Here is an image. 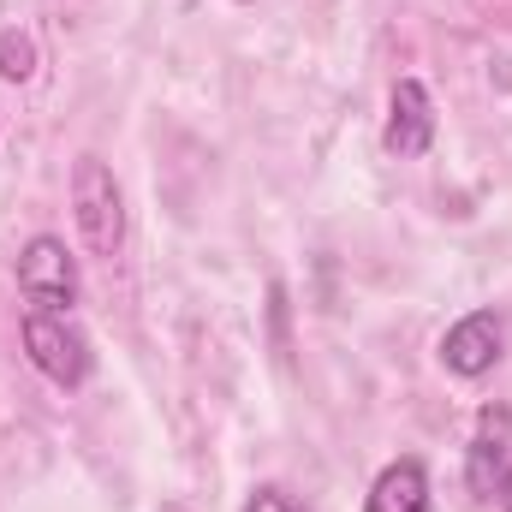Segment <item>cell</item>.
Here are the masks:
<instances>
[{
    "mask_svg": "<svg viewBox=\"0 0 512 512\" xmlns=\"http://www.w3.org/2000/svg\"><path fill=\"white\" fill-rule=\"evenodd\" d=\"M72 215H78V233H84L90 256H114L126 245V197H120L108 161L78 155V167H72Z\"/></svg>",
    "mask_w": 512,
    "mask_h": 512,
    "instance_id": "1",
    "label": "cell"
},
{
    "mask_svg": "<svg viewBox=\"0 0 512 512\" xmlns=\"http://www.w3.org/2000/svg\"><path fill=\"white\" fill-rule=\"evenodd\" d=\"M24 352L54 387L90 382V340L66 322V310H30L24 316Z\"/></svg>",
    "mask_w": 512,
    "mask_h": 512,
    "instance_id": "2",
    "label": "cell"
},
{
    "mask_svg": "<svg viewBox=\"0 0 512 512\" xmlns=\"http://www.w3.org/2000/svg\"><path fill=\"white\" fill-rule=\"evenodd\" d=\"M18 292L36 304V310H66L78 304V262L66 256L60 239H30L24 256H18Z\"/></svg>",
    "mask_w": 512,
    "mask_h": 512,
    "instance_id": "3",
    "label": "cell"
},
{
    "mask_svg": "<svg viewBox=\"0 0 512 512\" xmlns=\"http://www.w3.org/2000/svg\"><path fill=\"white\" fill-rule=\"evenodd\" d=\"M501 352H507V322H501L495 310L459 316V322L447 328V340H441V364H447L453 376H489V370L501 364Z\"/></svg>",
    "mask_w": 512,
    "mask_h": 512,
    "instance_id": "4",
    "label": "cell"
},
{
    "mask_svg": "<svg viewBox=\"0 0 512 512\" xmlns=\"http://www.w3.org/2000/svg\"><path fill=\"white\" fill-rule=\"evenodd\" d=\"M429 143H435V102L417 78H399L387 102V149L411 161V155H429Z\"/></svg>",
    "mask_w": 512,
    "mask_h": 512,
    "instance_id": "5",
    "label": "cell"
},
{
    "mask_svg": "<svg viewBox=\"0 0 512 512\" xmlns=\"http://www.w3.org/2000/svg\"><path fill=\"white\" fill-rule=\"evenodd\" d=\"M507 435H512V411L507 405H489L477 417V435H471V495H495L501 459H507Z\"/></svg>",
    "mask_w": 512,
    "mask_h": 512,
    "instance_id": "6",
    "label": "cell"
},
{
    "mask_svg": "<svg viewBox=\"0 0 512 512\" xmlns=\"http://www.w3.org/2000/svg\"><path fill=\"white\" fill-rule=\"evenodd\" d=\"M370 512H429V471L423 459H393L376 489H370Z\"/></svg>",
    "mask_w": 512,
    "mask_h": 512,
    "instance_id": "7",
    "label": "cell"
},
{
    "mask_svg": "<svg viewBox=\"0 0 512 512\" xmlns=\"http://www.w3.org/2000/svg\"><path fill=\"white\" fill-rule=\"evenodd\" d=\"M36 72V42L24 30H0V78L6 84H24Z\"/></svg>",
    "mask_w": 512,
    "mask_h": 512,
    "instance_id": "8",
    "label": "cell"
},
{
    "mask_svg": "<svg viewBox=\"0 0 512 512\" xmlns=\"http://www.w3.org/2000/svg\"><path fill=\"white\" fill-rule=\"evenodd\" d=\"M245 512H310V507H298L286 489H256L251 501H245Z\"/></svg>",
    "mask_w": 512,
    "mask_h": 512,
    "instance_id": "9",
    "label": "cell"
},
{
    "mask_svg": "<svg viewBox=\"0 0 512 512\" xmlns=\"http://www.w3.org/2000/svg\"><path fill=\"white\" fill-rule=\"evenodd\" d=\"M501 512H512V465L501 471Z\"/></svg>",
    "mask_w": 512,
    "mask_h": 512,
    "instance_id": "10",
    "label": "cell"
}]
</instances>
